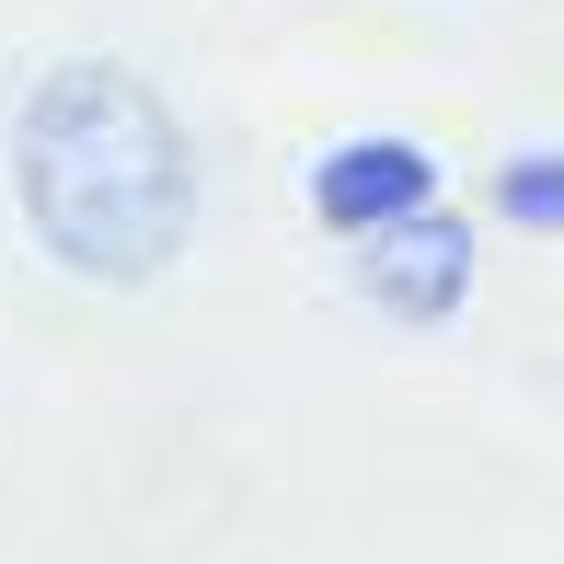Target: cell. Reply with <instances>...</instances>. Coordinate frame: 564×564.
Segmentation results:
<instances>
[{"label": "cell", "instance_id": "cell-1", "mask_svg": "<svg viewBox=\"0 0 564 564\" xmlns=\"http://www.w3.org/2000/svg\"><path fill=\"white\" fill-rule=\"evenodd\" d=\"M23 230L82 289H150L196 230V150L127 58H58L12 116Z\"/></svg>", "mask_w": 564, "mask_h": 564}, {"label": "cell", "instance_id": "cell-2", "mask_svg": "<svg viewBox=\"0 0 564 564\" xmlns=\"http://www.w3.org/2000/svg\"><path fill=\"white\" fill-rule=\"evenodd\" d=\"M346 265H357V289H369L380 312H403V323H449L460 289H473V230H460L449 208H415V219L369 230V242H346Z\"/></svg>", "mask_w": 564, "mask_h": 564}, {"label": "cell", "instance_id": "cell-3", "mask_svg": "<svg viewBox=\"0 0 564 564\" xmlns=\"http://www.w3.org/2000/svg\"><path fill=\"white\" fill-rule=\"evenodd\" d=\"M438 208V162H426L415 139H346L312 162V219L335 230V242H369V230Z\"/></svg>", "mask_w": 564, "mask_h": 564}, {"label": "cell", "instance_id": "cell-4", "mask_svg": "<svg viewBox=\"0 0 564 564\" xmlns=\"http://www.w3.org/2000/svg\"><path fill=\"white\" fill-rule=\"evenodd\" d=\"M496 219H519V230H564V150H519V162L496 173Z\"/></svg>", "mask_w": 564, "mask_h": 564}]
</instances>
